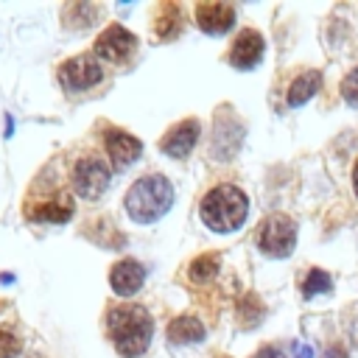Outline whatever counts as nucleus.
Masks as SVG:
<instances>
[{
  "instance_id": "nucleus-1",
  "label": "nucleus",
  "mask_w": 358,
  "mask_h": 358,
  "mask_svg": "<svg viewBox=\"0 0 358 358\" xmlns=\"http://www.w3.org/2000/svg\"><path fill=\"white\" fill-rule=\"evenodd\" d=\"M106 327H109V338L115 344V350L126 358H137L148 350L151 341V316L145 313V308L140 305H120L112 308L106 316Z\"/></svg>"
},
{
  "instance_id": "nucleus-2",
  "label": "nucleus",
  "mask_w": 358,
  "mask_h": 358,
  "mask_svg": "<svg viewBox=\"0 0 358 358\" xmlns=\"http://www.w3.org/2000/svg\"><path fill=\"white\" fill-rule=\"evenodd\" d=\"M171 204H173V187L159 173H148L137 179L126 193V213L137 224H151L162 218L171 210Z\"/></svg>"
},
{
  "instance_id": "nucleus-3",
  "label": "nucleus",
  "mask_w": 358,
  "mask_h": 358,
  "mask_svg": "<svg viewBox=\"0 0 358 358\" xmlns=\"http://www.w3.org/2000/svg\"><path fill=\"white\" fill-rule=\"evenodd\" d=\"M201 221L213 232H232L243 224L249 213V201L241 187L235 185H215L204 199H201Z\"/></svg>"
},
{
  "instance_id": "nucleus-4",
  "label": "nucleus",
  "mask_w": 358,
  "mask_h": 358,
  "mask_svg": "<svg viewBox=\"0 0 358 358\" xmlns=\"http://www.w3.org/2000/svg\"><path fill=\"white\" fill-rule=\"evenodd\" d=\"M296 243V224L288 215H268L257 232V246L268 257H288Z\"/></svg>"
},
{
  "instance_id": "nucleus-5",
  "label": "nucleus",
  "mask_w": 358,
  "mask_h": 358,
  "mask_svg": "<svg viewBox=\"0 0 358 358\" xmlns=\"http://www.w3.org/2000/svg\"><path fill=\"white\" fill-rule=\"evenodd\" d=\"M109 185V168L98 157H81L73 165V190L81 199H98Z\"/></svg>"
},
{
  "instance_id": "nucleus-6",
  "label": "nucleus",
  "mask_w": 358,
  "mask_h": 358,
  "mask_svg": "<svg viewBox=\"0 0 358 358\" xmlns=\"http://www.w3.org/2000/svg\"><path fill=\"white\" fill-rule=\"evenodd\" d=\"M101 78H103V70L92 56H73V59L62 62V67H59V81L70 92H84L90 87H95Z\"/></svg>"
},
{
  "instance_id": "nucleus-7",
  "label": "nucleus",
  "mask_w": 358,
  "mask_h": 358,
  "mask_svg": "<svg viewBox=\"0 0 358 358\" xmlns=\"http://www.w3.org/2000/svg\"><path fill=\"white\" fill-rule=\"evenodd\" d=\"M137 48V36L129 34L123 25H109L98 39H95V56L112 62V64H120L126 62Z\"/></svg>"
},
{
  "instance_id": "nucleus-8",
  "label": "nucleus",
  "mask_w": 358,
  "mask_h": 358,
  "mask_svg": "<svg viewBox=\"0 0 358 358\" xmlns=\"http://www.w3.org/2000/svg\"><path fill=\"white\" fill-rule=\"evenodd\" d=\"M103 145H106L109 159H112L117 168L131 165V162L143 154L140 140H137V137H131V134H126V131H120V129H109V131H106V137H103Z\"/></svg>"
},
{
  "instance_id": "nucleus-9",
  "label": "nucleus",
  "mask_w": 358,
  "mask_h": 358,
  "mask_svg": "<svg viewBox=\"0 0 358 358\" xmlns=\"http://www.w3.org/2000/svg\"><path fill=\"white\" fill-rule=\"evenodd\" d=\"M196 22L207 34H224L235 22V8L229 3H199L196 6Z\"/></svg>"
},
{
  "instance_id": "nucleus-10",
  "label": "nucleus",
  "mask_w": 358,
  "mask_h": 358,
  "mask_svg": "<svg viewBox=\"0 0 358 358\" xmlns=\"http://www.w3.org/2000/svg\"><path fill=\"white\" fill-rule=\"evenodd\" d=\"M260 56H263V36H260L257 31H252V28L241 31L238 39L232 42L229 62H232L238 70H249V67H255V64L260 62Z\"/></svg>"
},
{
  "instance_id": "nucleus-11",
  "label": "nucleus",
  "mask_w": 358,
  "mask_h": 358,
  "mask_svg": "<svg viewBox=\"0 0 358 358\" xmlns=\"http://www.w3.org/2000/svg\"><path fill=\"white\" fill-rule=\"evenodd\" d=\"M143 280H145V271H143V266L134 263V260H120V263H115L112 271H109V285H112V291L120 294V296L137 294V291L143 288Z\"/></svg>"
},
{
  "instance_id": "nucleus-12",
  "label": "nucleus",
  "mask_w": 358,
  "mask_h": 358,
  "mask_svg": "<svg viewBox=\"0 0 358 358\" xmlns=\"http://www.w3.org/2000/svg\"><path fill=\"white\" fill-rule=\"evenodd\" d=\"M196 140H199V123H196V120H182L179 126H173V129L165 134V140H162L159 148H162L168 157H187V154L193 151Z\"/></svg>"
},
{
  "instance_id": "nucleus-13",
  "label": "nucleus",
  "mask_w": 358,
  "mask_h": 358,
  "mask_svg": "<svg viewBox=\"0 0 358 358\" xmlns=\"http://www.w3.org/2000/svg\"><path fill=\"white\" fill-rule=\"evenodd\" d=\"M73 210H76V204H73V199L67 196V193H56L53 199H48V201H39L28 215L34 218V221H50V224H62V221H67L70 215H73Z\"/></svg>"
},
{
  "instance_id": "nucleus-14",
  "label": "nucleus",
  "mask_w": 358,
  "mask_h": 358,
  "mask_svg": "<svg viewBox=\"0 0 358 358\" xmlns=\"http://www.w3.org/2000/svg\"><path fill=\"white\" fill-rule=\"evenodd\" d=\"M168 338L173 344H196L204 338V324L196 316H176L168 324Z\"/></svg>"
},
{
  "instance_id": "nucleus-15",
  "label": "nucleus",
  "mask_w": 358,
  "mask_h": 358,
  "mask_svg": "<svg viewBox=\"0 0 358 358\" xmlns=\"http://www.w3.org/2000/svg\"><path fill=\"white\" fill-rule=\"evenodd\" d=\"M179 28H182V8L176 3H165L154 17V34L162 39H171L179 34Z\"/></svg>"
},
{
  "instance_id": "nucleus-16",
  "label": "nucleus",
  "mask_w": 358,
  "mask_h": 358,
  "mask_svg": "<svg viewBox=\"0 0 358 358\" xmlns=\"http://www.w3.org/2000/svg\"><path fill=\"white\" fill-rule=\"evenodd\" d=\"M319 84H322V73L319 70H308L299 78H294V84L288 90V106H302L319 90Z\"/></svg>"
},
{
  "instance_id": "nucleus-17",
  "label": "nucleus",
  "mask_w": 358,
  "mask_h": 358,
  "mask_svg": "<svg viewBox=\"0 0 358 358\" xmlns=\"http://www.w3.org/2000/svg\"><path fill=\"white\" fill-rule=\"evenodd\" d=\"M187 274H190L193 282H207V280H213V277L218 274V255H201V257H196V260L190 263Z\"/></svg>"
},
{
  "instance_id": "nucleus-18",
  "label": "nucleus",
  "mask_w": 358,
  "mask_h": 358,
  "mask_svg": "<svg viewBox=\"0 0 358 358\" xmlns=\"http://www.w3.org/2000/svg\"><path fill=\"white\" fill-rule=\"evenodd\" d=\"M330 277L322 271V268H310V274L305 277V282H302V294L305 296H313V294H322V291H330Z\"/></svg>"
},
{
  "instance_id": "nucleus-19",
  "label": "nucleus",
  "mask_w": 358,
  "mask_h": 358,
  "mask_svg": "<svg viewBox=\"0 0 358 358\" xmlns=\"http://www.w3.org/2000/svg\"><path fill=\"white\" fill-rule=\"evenodd\" d=\"M20 352H22L20 336H14L11 330L0 327V358H14V355H20Z\"/></svg>"
},
{
  "instance_id": "nucleus-20",
  "label": "nucleus",
  "mask_w": 358,
  "mask_h": 358,
  "mask_svg": "<svg viewBox=\"0 0 358 358\" xmlns=\"http://www.w3.org/2000/svg\"><path fill=\"white\" fill-rule=\"evenodd\" d=\"M341 95H344V101H347L350 106H358V67L344 76V81H341Z\"/></svg>"
},
{
  "instance_id": "nucleus-21",
  "label": "nucleus",
  "mask_w": 358,
  "mask_h": 358,
  "mask_svg": "<svg viewBox=\"0 0 358 358\" xmlns=\"http://www.w3.org/2000/svg\"><path fill=\"white\" fill-rule=\"evenodd\" d=\"M252 358H285V355H282L277 347H263V350H257Z\"/></svg>"
},
{
  "instance_id": "nucleus-22",
  "label": "nucleus",
  "mask_w": 358,
  "mask_h": 358,
  "mask_svg": "<svg viewBox=\"0 0 358 358\" xmlns=\"http://www.w3.org/2000/svg\"><path fill=\"white\" fill-rule=\"evenodd\" d=\"M294 355H296V358H313V350H310V344L296 341V344H294Z\"/></svg>"
},
{
  "instance_id": "nucleus-23",
  "label": "nucleus",
  "mask_w": 358,
  "mask_h": 358,
  "mask_svg": "<svg viewBox=\"0 0 358 358\" xmlns=\"http://www.w3.org/2000/svg\"><path fill=\"white\" fill-rule=\"evenodd\" d=\"M352 187H355V196H358V162H355V168H352Z\"/></svg>"
},
{
  "instance_id": "nucleus-24",
  "label": "nucleus",
  "mask_w": 358,
  "mask_h": 358,
  "mask_svg": "<svg viewBox=\"0 0 358 358\" xmlns=\"http://www.w3.org/2000/svg\"><path fill=\"white\" fill-rule=\"evenodd\" d=\"M36 358H42V355H36Z\"/></svg>"
}]
</instances>
